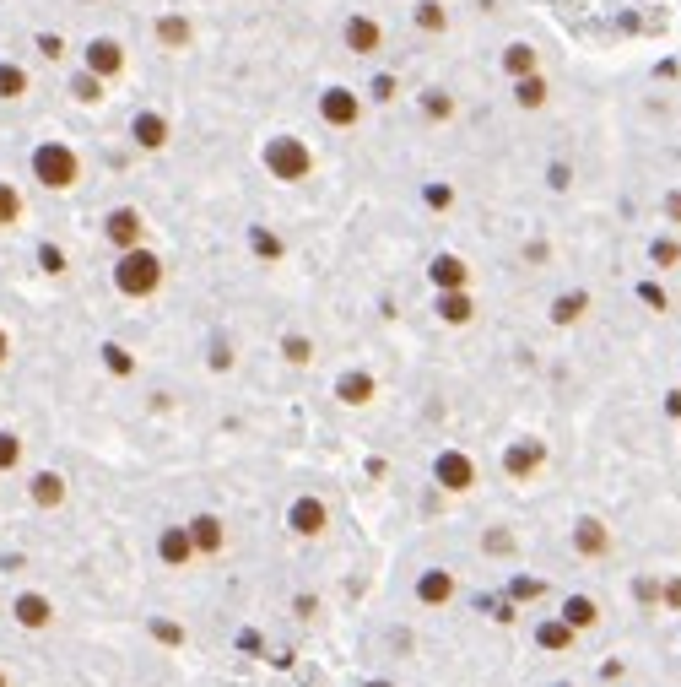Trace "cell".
Listing matches in <instances>:
<instances>
[{
    "instance_id": "1f68e13d",
    "label": "cell",
    "mask_w": 681,
    "mask_h": 687,
    "mask_svg": "<svg viewBox=\"0 0 681 687\" xmlns=\"http://www.w3.org/2000/svg\"><path fill=\"white\" fill-rule=\"evenodd\" d=\"M71 98H76V103H98V98H103V82H98L92 71H76V76H71Z\"/></svg>"
},
{
    "instance_id": "b9f144b4",
    "label": "cell",
    "mask_w": 681,
    "mask_h": 687,
    "mask_svg": "<svg viewBox=\"0 0 681 687\" xmlns=\"http://www.w3.org/2000/svg\"><path fill=\"white\" fill-rule=\"evenodd\" d=\"M514 596H541V579H514Z\"/></svg>"
},
{
    "instance_id": "5bb4252c",
    "label": "cell",
    "mask_w": 681,
    "mask_h": 687,
    "mask_svg": "<svg viewBox=\"0 0 681 687\" xmlns=\"http://www.w3.org/2000/svg\"><path fill=\"white\" fill-rule=\"evenodd\" d=\"M573 552H579V558H606L611 552V531L595 520V514H584V520L573 525Z\"/></svg>"
},
{
    "instance_id": "4fadbf2b",
    "label": "cell",
    "mask_w": 681,
    "mask_h": 687,
    "mask_svg": "<svg viewBox=\"0 0 681 687\" xmlns=\"http://www.w3.org/2000/svg\"><path fill=\"white\" fill-rule=\"evenodd\" d=\"M130 141H136L141 152H163L168 147V120L157 109H141L136 120H130Z\"/></svg>"
},
{
    "instance_id": "f35d334b",
    "label": "cell",
    "mask_w": 681,
    "mask_h": 687,
    "mask_svg": "<svg viewBox=\"0 0 681 687\" xmlns=\"http://www.w3.org/2000/svg\"><path fill=\"white\" fill-rule=\"evenodd\" d=\"M103 358H109L114 374H130V358H125V347H103Z\"/></svg>"
},
{
    "instance_id": "ac0fdd59",
    "label": "cell",
    "mask_w": 681,
    "mask_h": 687,
    "mask_svg": "<svg viewBox=\"0 0 681 687\" xmlns=\"http://www.w3.org/2000/svg\"><path fill=\"white\" fill-rule=\"evenodd\" d=\"M417 601H422V606L454 601V574H449V568H427V574L417 579Z\"/></svg>"
},
{
    "instance_id": "8992f818",
    "label": "cell",
    "mask_w": 681,
    "mask_h": 687,
    "mask_svg": "<svg viewBox=\"0 0 681 687\" xmlns=\"http://www.w3.org/2000/svg\"><path fill=\"white\" fill-rule=\"evenodd\" d=\"M433 482L444 487V493H471V487H476L471 455H460V449H444V455L433 460Z\"/></svg>"
},
{
    "instance_id": "30bf717a",
    "label": "cell",
    "mask_w": 681,
    "mask_h": 687,
    "mask_svg": "<svg viewBox=\"0 0 681 687\" xmlns=\"http://www.w3.org/2000/svg\"><path fill=\"white\" fill-rule=\"evenodd\" d=\"M287 525H292V536H325V525H330V509L319 504V498H298V504L287 509Z\"/></svg>"
},
{
    "instance_id": "7c38bea8",
    "label": "cell",
    "mask_w": 681,
    "mask_h": 687,
    "mask_svg": "<svg viewBox=\"0 0 681 687\" xmlns=\"http://www.w3.org/2000/svg\"><path fill=\"white\" fill-rule=\"evenodd\" d=\"M184 531H190V541H195V558H217V552L227 547V531H222L217 514H195Z\"/></svg>"
},
{
    "instance_id": "cb8c5ba5",
    "label": "cell",
    "mask_w": 681,
    "mask_h": 687,
    "mask_svg": "<svg viewBox=\"0 0 681 687\" xmlns=\"http://www.w3.org/2000/svg\"><path fill=\"white\" fill-rule=\"evenodd\" d=\"M22 211H28V206H22V190L11 179H0V228H17Z\"/></svg>"
},
{
    "instance_id": "f6af8a7d",
    "label": "cell",
    "mask_w": 681,
    "mask_h": 687,
    "mask_svg": "<svg viewBox=\"0 0 681 687\" xmlns=\"http://www.w3.org/2000/svg\"><path fill=\"white\" fill-rule=\"evenodd\" d=\"M665 606H676V612H681V579H671V585H665Z\"/></svg>"
},
{
    "instance_id": "603a6c76",
    "label": "cell",
    "mask_w": 681,
    "mask_h": 687,
    "mask_svg": "<svg viewBox=\"0 0 681 687\" xmlns=\"http://www.w3.org/2000/svg\"><path fill=\"white\" fill-rule=\"evenodd\" d=\"M28 98V71L17 60H0V103H17Z\"/></svg>"
},
{
    "instance_id": "ab89813d",
    "label": "cell",
    "mask_w": 681,
    "mask_h": 687,
    "mask_svg": "<svg viewBox=\"0 0 681 687\" xmlns=\"http://www.w3.org/2000/svg\"><path fill=\"white\" fill-rule=\"evenodd\" d=\"M482 547H487V552H509V547H514V536H509V531H487Z\"/></svg>"
},
{
    "instance_id": "d4e9b609",
    "label": "cell",
    "mask_w": 681,
    "mask_h": 687,
    "mask_svg": "<svg viewBox=\"0 0 681 687\" xmlns=\"http://www.w3.org/2000/svg\"><path fill=\"white\" fill-rule=\"evenodd\" d=\"M514 103H519V109H541V103H546V82H541V71L519 76V82H514Z\"/></svg>"
},
{
    "instance_id": "4dcf8cb0",
    "label": "cell",
    "mask_w": 681,
    "mask_h": 687,
    "mask_svg": "<svg viewBox=\"0 0 681 687\" xmlns=\"http://www.w3.org/2000/svg\"><path fill=\"white\" fill-rule=\"evenodd\" d=\"M249 244H255V255H260V260H282V255H287V244L276 239L271 228H255V233H249Z\"/></svg>"
},
{
    "instance_id": "9a60e30c",
    "label": "cell",
    "mask_w": 681,
    "mask_h": 687,
    "mask_svg": "<svg viewBox=\"0 0 681 687\" xmlns=\"http://www.w3.org/2000/svg\"><path fill=\"white\" fill-rule=\"evenodd\" d=\"M65 493H71V487H65L60 471H33V477H28V498H33L38 509H60Z\"/></svg>"
},
{
    "instance_id": "7a4b0ae2",
    "label": "cell",
    "mask_w": 681,
    "mask_h": 687,
    "mask_svg": "<svg viewBox=\"0 0 681 687\" xmlns=\"http://www.w3.org/2000/svg\"><path fill=\"white\" fill-rule=\"evenodd\" d=\"M28 168L44 190H71L82 179V157H76V147H65V141H38Z\"/></svg>"
},
{
    "instance_id": "7dc6e473",
    "label": "cell",
    "mask_w": 681,
    "mask_h": 687,
    "mask_svg": "<svg viewBox=\"0 0 681 687\" xmlns=\"http://www.w3.org/2000/svg\"><path fill=\"white\" fill-rule=\"evenodd\" d=\"M0 687H11V682H6V671H0Z\"/></svg>"
},
{
    "instance_id": "d6986e66",
    "label": "cell",
    "mask_w": 681,
    "mask_h": 687,
    "mask_svg": "<svg viewBox=\"0 0 681 687\" xmlns=\"http://www.w3.org/2000/svg\"><path fill=\"white\" fill-rule=\"evenodd\" d=\"M336 401H341V406H368V401H373V374H363V368L341 374V379H336Z\"/></svg>"
},
{
    "instance_id": "3957f363",
    "label": "cell",
    "mask_w": 681,
    "mask_h": 687,
    "mask_svg": "<svg viewBox=\"0 0 681 687\" xmlns=\"http://www.w3.org/2000/svg\"><path fill=\"white\" fill-rule=\"evenodd\" d=\"M260 157H265V168H271V179H282V184H298V179L314 174V152L303 136H271Z\"/></svg>"
},
{
    "instance_id": "4316f807",
    "label": "cell",
    "mask_w": 681,
    "mask_h": 687,
    "mask_svg": "<svg viewBox=\"0 0 681 687\" xmlns=\"http://www.w3.org/2000/svg\"><path fill=\"white\" fill-rule=\"evenodd\" d=\"M503 71H509L514 82H519V76H530V71H536V49H530V44H509V49H503Z\"/></svg>"
},
{
    "instance_id": "f546056e",
    "label": "cell",
    "mask_w": 681,
    "mask_h": 687,
    "mask_svg": "<svg viewBox=\"0 0 681 687\" xmlns=\"http://www.w3.org/2000/svg\"><path fill=\"white\" fill-rule=\"evenodd\" d=\"M22 466V439L11 428H0V477H6V471H17Z\"/></svg>"
},
{
    "instance_id": "c3c4849f",
    "label": "cell",
    "mask_w": 681,
    "mask_h": 687,
    "mask_svg": "<svg viewBox=\"0 0 681 687\" xmlns=\"http://www.w3.org/2000/svg\"><path fill=\"white\" fill-rule=\"evenodd\" d=\"M373 687H390V682H373Z\"/></svg>"
},
{
    "instance_id": "f1b7e54d",
    "label": "cell",
    "mask_w": 681,
    "mask_h": 687,
    "mask_svg": "<svg viewBox=\"0 0 681 687\" xmlns=\"http://www.w3.org/2000/svg\"><path fill=\"white\" fill-rule=\"evenodd\" d=\"M417 28L422 33H444L449 28V11L438 6V0H422V6H417Z\"/></svg>"
},
{
    "instance_id": "ee69618b",
    "label": "cell",
    "mask_w": 681,
    "mask_h": 687,
    "mask_svg": "<svg viewBox=\"0 0 681 687\" xmlns=\"http://www.w3.org/2000/svg\"><path fill=\"white\" fill-rule=\"evenodd\" d=\"M373 98H379V103L395 98V82H390V76H379V82H373Z\"/></svg>"
},
{
    "instance_id": "44dd1931",
    "label": "cell",
    "mask_w": 681,
    "mask_h": 687,
    "mask_svg": "<svg viewBox=\"0 0 681 687\" xmlns=\"http://www.w3.org/2000/svg\"><path fill=\"white\" fill-rule=\"evenodd\" d=\"M563 623H568L573 633L595 628V623H600V606H595L590 596H568V601H563Z\"/></svg>"
},
{
    "instance_id": "60d3db41",
    "label": "cell",
    "mask_w": 681,
    "mask_h": 687,
    "mask_svg": "<svg viewBox=\"0 0 681 687\" xmlns=\"http://www.w3.org/2000/svg\"><path fill=\"white\" fill-rule=\"evenodd\" d=\"M638 298H644V303H654V309H665V293H660V287H654V282H644V287H638Z\"/></svg>"
},
{
    "instance_id": "7bdbcfd3",
    "label": "cell",
    "mask_w": 681,
    "mask_h": 687,
    "mask_svg": "<svg viewBox=\"0 0 681 687\" xmlns=\"http://www.w3.org/2000/svg\"><path fill=\"white\" fill-rule=\"evenodd\" d=\"M665 217H671V222H681V190H671V195H665Z\"/></svg>"
},
{
    "instance_id": "6da1fadb",
    "label": "cell",
    "mask_w": 681,
    "mask_h": 687,
    "mask_svg": "<svg viewBox=\"0 0 681 687\" xmlns=\"http://www.w3.org/2000/svg\"><path fill=\"white\" fill-rule=\"evenodd\" d=\"M114 287H119L125 298H152L157 287H163V260H157L146 244L119 249V260H114Z\"/></svg>"
},
{
    "instance_id": "74e56055",
    "label": "cell",
    "mask_w": 681,
    "mask_h": 687,
    "mask_svg": "<svg viewBox=\"0 0 681 687\" xmlns=\"http://www.w3.org/2000/svg\"><path fill=\"white\" fill-rule=\"evenodd\" d=\"M427 206H438V211L454 206V190H449V184H433V190H427Z\"/></svg>"
},
{
    "instance_id": "e575fe53",
    "label": "cell",
    "mask_w": 681,
    "mask_h": 687,
    "mask_svg": "<svg viewBox=\"0 0 681 687\" xmlns=\"http://www.w3.org/2000/svg\"><path fill=\"white\" fill-rule=\"evenodd\" d=\"M649 260H654V266H676V260H681V244H676V239H660V244L649 249Z\"/></svg>"
},
{
    "instance_id": "484cf974",
    "label": "cell",
    "mask_w": 681,
    "mask_h": 687,
    "mask_svg": "<svg viewBox=\"0 0 681 687\" xmlns=\"http://www.w3.org/2000/svg\"><path fill=\"white\" fill-rule=\"evenodd\" d=\"M584 309H590V293H563L552 303V325H573V320H584Z\"/></svg>"
},
{
    "instance_id": "277c9868",
    "label": "cell",
    "mask_w": 681,
    "mask_h": 687,
    "mask_svg": "<svg viewBox=\"0 0 681 687\" xmlns=\"http://www.w3.org/2000/svg\"><path fill=\"white\" fill-rule=\"evenodd\" d=\"M319 120L336 125V130H352L357 120H363V98H357L352 87H325L319 92Z\"/></svg>"
},
{
    "instance_id": "836d02e7",
    "label": "cell",
    "mask_w": 681,
    "mask_h": 687,
    "mask_svg": "<svg viewBox=\"0 0 681 687\" xmlns=\"http://www.w3.org/2000/svg\"><path fill=\"white\" fill-rule=\"evenodd\" d=\"M282 352H287V363H309V358H314V341H309V336H287Z\"/></svg>"
},
{
    "instance_id": "8fae6325",
    "label": "cell",
    "mask_w": 681,
    "mask_h": 687,
    "mask_svg": "<svg viewBox=\"0 0 681 687\" xmlns=\"http://www.w3.org/2000/svg\"><path fill=\"white\" fill-rule=\"evenodd\" d=\"M157 558H163V568H190L195 563V541L184 525H163V536H157Z\"/></svg>"
},
{
    "instance_id": "8d00e7d4",
    "label": "cell",
    "mask_w": 681,
    "mask_h": 687,
    "mask_svg": "<svg viewBox=\"0 0 681 687\" xmlns=\"http://www.w3.org/2000/svg\"><path fill=\"white\" fill-rule=\"evenodd\" d=\"M38 260H44V271H55V276L65 271V255H60L55 244H38Z\"/></svg>"
},
{
    "instance_id": "2e32d148",
    "label": "cell",
    "mask_w": 681,
    "mask_h": 687,
    "mask_svg": "<svg viewBox=\"0 0 681 687\" xmlns=\"http://www.w3.org/2000/svg\"><path fill=\"white\" fill-rule=\"evenodd\" d=\"M341 38H346V49H352V55H373V49L384 44V33H379V22H373V17H346Z\"/></svg>"
},
{
    "instance_id": "7402d4cb",
    "label": "cell",
    "mask_w": 681,
    "mask_h": 687,
    "mask_svg": "<svg viewBox=\"0 0 681 687\" xmlns=\"http://www.w3.org/2000/svg\"><path fill=\"white\" fill-rule=\"evenodd\" d=\"M190 38H195L190 17H157V44L163 49H190Z\"/></svg>"
},
{
    "instance_id": "ffe728a7",
    "label": "cell",
    "mask_w": 681,
    "mask_h": 687,
    "mask_svg": "<svg viewBox=\"0 0 681 687\" xmlns=\"http://www.w3.org/2000/svg\"><path fill=\"white\" fill-rule=\"evenodd\" d=\"M471 314H476V303L465 287H454V293H438V320L444 325H471Z\"/></svg>"
},
{
    "instance_id": "d6a6232c",
    "label": "cell",
    "mask_w": 681,
    "mask_h": 687,
    "mask_svg": "<svg viewBox=\"0 0 681 687\" xmlns=\"http://www.w3.org/2000/svg\"><path fill=\"white\" fill-rule=\"evenodd\" d=\"M422 114H427V120H449L454 98H449V92H422Z\"/></svg>"
},
{
    "instance_id": "e0dca14e",
    "label": "cell",
    "mask_w": 681,
    "mask_h": 687,
    "mask_svg": "<svg viewBox=\"0 0 681 687\" xmlns=\"http://www.w3.org/2000/svg\"><path fill=\"white\" fill-rule=\"evenodd\" d=\"M427 276H433V287H438V293H454V287H465V282H471V266H465L460 255H438L433 266H427Z\"/></svg>"
},
{
    "instance_id": "5b68a950",
    "label": "cell",
    "mask_w": 681,
    "mask_h": 687,
    "mask_svg": "<svg viewBox=\"0 0 681 687\" xmlns=\"http://www.w3.org/2000/svg\"><path fill=\"white\" fill-rule=\"evenodd\" d=\"M103 239H109L114 249H136L146 244V217L136 206H114L109 217H103Z\"/></svg>"
},
{
    "instance_id": "681fc988",
    "label": "cell",
    "mask_w": 681,
    "mask_h": 687,
    "mask_svg": "<svg viewBox=\"0 0 681 687\" xmlns=\"http://www.w3.org/2000/svg\"><path fill=\"white\" fill-rule=\"evenodd\" d=\"M557 687H568V682H557Z\"/></svg>"
},
{
    "instance_id": "bcb514c9",
    "label": "cell",
    "mask_w": 681,
    "mask_h": 687,
    "mask_svg": "<svg viewBox=\"0 0 681 687\" xmlns=\"http://www.w3.org/2000/svg\"><path fill=\"white\" fill-rule=\"evenodd\" d=\"M11 358V336H6V325H0V363Z\"/></svg>"
},
{
    "instance_id": "d590c367",
    "label": "cell",
    "mask_w": 681,
    "mask_h": 687,
    "mask_svg": "<svg viewBox=\"0 0 681 687\" xmlns=\"http://www.w3.org/2000/svg\"><path fill=\"white\" fill-rule=\"evenodd\" d=\"M38 55H44V60H60V55H65V38H60V33H38Z\"/></svg>"
},
{
    "instance_id": "52a82bcc",
    "label": "cell",
    "mask_w": 681,
    "mask_h": 687,
    "mask_svg": "<svg viewBox=\"0 0 681 687\" xmlns=\"http://www.w3.org/2000/svg\"><path fill=\"white\" fill-rule=\"evenodd\" d=\"M82 71H92L98 82H114L119 71H125V49H119V38H92L82 49Z\"/></svg>"
},
{
    "instance_id": "83f0119b",
    "label": "cell",
    "mask_w": 681,
    "mask_h": 687,
    "mask_svg": "<svg viewBox=\"0 0 681 687\" xmlns=\"http://www.w3.org/2000/svg\"><path fill=\"white\" fill-rule=\"evenodd\" d=\"M573 639H579V633H573L563 617H557V623H541V628H536V644H541V650H568Z\"/></svg>"
},
{
    "instance_id": "ba28073f",
    "label": "cell",
    "mask_w": 681,
    "mask_h": 687,
    "mask_svg": "<svg viewBox=\"0 0 681 687\" xmlns=\"http://www.w3.org/2000/svg\"><path fill=\"white\" fill-rule=\"evenodd\" d=\"M541 466H546V444L541 439H514L509 449H503V471H509L514 482H530Z\"/></svg>"
},
{
    "instance_id": "9c48e42d",
    "label": "cell",
    "mask_w": 681,
    "mask_h": 687,
    "mask_svg": "<svg viewBox=\"0 0 681 687\" xmlns=\"http://www.w3.org/2000/svg\"><path fill=\"white\" fill-rule=\"evenodd\" d=\"M11 617H17V628H28V633H44L49 623H55V606H49L44 590H22L17 601H11Z\"/></svg>"
}]
</instances>
